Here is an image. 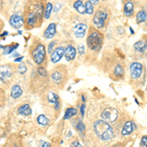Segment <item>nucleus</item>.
Here are the masks:
<instances>
[{"instance_id": "1", "label": "nucleus", "mask_w": 147, "mask_h": 147, "mask_svg": "<svg viewBox=\"0 0 147 147\" xmlns=\"http://www.w3.org/2000/svg\"><path fill=\"white\" fill-rule=\"evenodd\" d=\"M94 131H95L96 136L102 140H110L114 136L113 129L108 123L104 122L102 120H99L95 122L93 125Z\"/></svg>"}, {"instance_id": "2", "label": "nucleus", "mask_w": 147, "mask_h": 147, "mask_svg": "<svg viewBox=\"0 0 147 147\" xmlns=\"http://www.w3.org/2000/svg\"><path fill=\"white\" fill-rule=\"evenodd\" d=\"M102 37L98 32H91L87 37V45L91 50H97L101 47Z\"/></svg>"}, {"instance_id": "3", "label": "nucleus", "mask_w": 147, "mask_h": 147, "mask_svg": "<svg viewBox=\"0 0 147 147\" xmlns=\"http://www.w3.org/2000/svg\"><path fill=\"white\" fill-rule=\"evenodd\" d=\"M45 55H46V51L43 44H38L34 49V51H32V59L39 66L43 63L44 59H45Z\"/></svg>"}, {"instance_id": "4", "label": "nucleus", "mask_w": 147, "mask_h": 147, "mask_svg": "<svg viewBox=\"0 0 147 147\" xmlns=\"http://www.w3.org/2000/svg\"><path fill=\"white\" fill-rule=\"evenodd\" d=\"M102 121L106 123H112L115 122L118 118V111L115 108H106L101 114Z\"/></svg>"}, {"instance_id": "5", "label": "nucleus", "mask_w": 147, "mask_h": 147, "mask_svg": "<svg viewBox=\"0 0 147 147\" xmlns=\"http://www.w3.org/2000/svg\"><path fill=\"white\" fill-rule=\"evenodd\" d=\"M108 13L105 9L100 8L98 11L95 13V16L93 18V23L97 28H102L104 26V24L106 22V19H107Z\"/></svg>"}, {"instance_id": "6", "label": "nucleus", "mask_w": 147, "mask_h": 147, "mask_svg": "<svg viewBox=\"0 0 147 147\" xmlns=\"http://www.w3.org/2000/svg\"><path fill=\"white\" fill-rule=\"evenodd\" d=\"M129 71L132 79H138L142 74V65L138 62H134L130 65Z\"/></svg>"}, {"instance_id": "7", "label": "nucleus", "mask_w": 147, "mask_h": 147, "mask_svg": "<svg viewBox=\"0 0 147 147\" xmlns=\"http://www.w3.org/2000/svg\"><path fill=\"white\" fill-rule=\"evenodd\" d=\"M24 23H25V21H24V18L21 15H19V14H14V15L11 16V18H10V25L13 28H22L23 26H24Z\"/></svg>"}, {"instance_id": "8", "label": "nucleus", "mask_w": 147, "mask_h": 147, "mask_svg": "<svg viewBox=\"0 0 147 147\" xmlns=\"http://www.w3.org/2000/svg\"><path fill=\"white\" fill-rule=\"evenodd\" d=\"M64 54H65V49H64V47H62V46L57 47V48L52 52V54H51V61L54 64L58 63L59 61L62 59Z\"/></svg>"}, {"instance_id": "9", "label": "nucleus", "mask_w": 147, "mask_h": 147, "mask_svg": "<svg viewBox=\"0 0 147 147\" xmlns=\"http://www.w3.org/2000/svg\"><path fill=\"white\" fill-rule=\"evenodd\" d=\"M86 25L84 23H78L77 25L74 28V32H75V35L79 38H82L85 35V32H86Z\"/></svg>"}, {"instance_id": "10", "label": "nucleus", "mask_w": 147, "mask_h": 147, "mask_svg": "<svg viewBox=\"0 0 147 147\" xmlns=\"http://www.w3.org/2000/svg\"><path fill=\"white\" fill-rule=\"evenodd\" d=\"M12 69L10 66L8 65H4L0 67V78H1L3 80H9L12 77Z\"/></svg>"}, {"instance_id": "11", "label": "nucleus", "mask_w": 147, "mask_h": 147, "mask_svg": "<svg viewBox=\"0 0 147 147\" xmlns=\"http://www.w3.org/2000/svg\"><path fill=\"white\" fill-rule=\"evenodd\" d=\"M51 79L53 80L55 84H59L64 80V73L63 71H60V70H54L53 73L51 74Z\"/></svg>"}, {"instance_id": "12", "label": "nucleus", "mask_w": 147, "mask_h": 147, "mask_svg": "<svg viewBox=\"0 0 147 147\" xmlns=\"http://www.w3.org/2000/svg\"><path fill=\"white\" fill-rule=\"evenodd\" d=\"M56 34V24L54 23H51L50 25L47 27V28L44 32V36L46 38H52V37L55 35Z\"/></svg>"}, {"instance_id": "13", "label": "nucleus", "mask_w": 147, "mask_h": 147, "mask_svg": "<svg viewBox=\"0 0 147 147\" xmlns=\"http://www.w3.org/2000/svg\"><path fill=\"white\" fill-rule=\"evenodd\" d=\"M65 56L68 61H72L76 57V49L73 45H68L65 49Z\"/></svg>"}, {"instance_id": "14", "label": "nucleus", "mask_w": 147, "mask_h": 147, "mask_svg": "<svg viewBox=\"0 0 147 147\" xmlns=\"http://www.w3.org/2000/svg\"><path fill=\"white\" fill-rule=\"evenodd\" d=\"M134 124L132 122H127L124 125V127L122 129V134L123 136H129L132 132V130L134 129Z\"/></svg>"}, {"instance_id": "15", "label": "nucleus", "mask_w": 147, "mask_h": 147, "mask_svg": "<svg viewBox=\"0 0 147 147\" xmlns=\"http://www.w3.org/2000/svg\"><path fill=\"white\" fill-rule=\"evenodd\" d=\"M22 94H23L22 87H21L19 84L13 85V87H12V89H11V95H12V97H13V98H15V99H17V98H19V97L22 96Z\"/></svg>"}, {"instance_id": "16", "label": "nucleus", "mask_w": 147, "mask_h": 147, "mask_svg": "<svg viewBox=\"0 0 147 147\" xmlns=\"http://www.w3.org/2000/svg\"><path fill=\"white\" fill-rule=\"evenodd\" d=\"M47 99H48V101L50 103L55 104V110H58L59 106H60V104H59V96L56 93H54V92H50V93H48Z\"/></svg>"}, {"instance_id": "17", "label": "nucleus", "mask_w": 147, "mask_h": 147, "mask_svg": "<svg viewBox=\"0 0 147 147\" xmlns=\"http://www.w3.org/2000/svg\"><path fill=\"white\" fill-rule=\"evenodd\" d=\"M18 113L23 116H30L32 114V109H30L28 104H24L21 107H19Z\"/></svg>"}, {"instance_id": "18", "label": "nucleus", "mask_w": 147, "mask_h": 147, "mask_svg": "<svg viewBox=\"0 0 147 147\" xmlns=\"http://www.w3.org/2000/svg\"><path fill=\"white\" fill-rule=\"evenodd\" d=\"M37 17L35 16V14L34 12H30V13L28 14L27 16V24L28 26H30V27H32V26H34L35 24L37 23Z\"/></svg>"}, {"instance_id": "19", "label": "nucleus", "mask_w": 147, "mask_h": 147, "mask_svg": "<svg viewBox=\"0 0 147 147\" xmlns=\"http://www.w3.org/2000/svg\"><path fill=\"white\" fill-rule=\"evenodd\" d=\"M125 15L127 16V17H130V16L134 14V4H132V2H127V4L125 5Z\"/></svg>"}, {"instance_id": "20", "label": "nucleus", "mask_w": 147, "mask_h": 147, "mask_svg": "<svg viewBox=\"0 0 147 147\" xmlns=\"http://www.w3.org/2000/svg\"><path fill=\"white\" fill-rule=\"evenodd\" d=\"M74 7H75V9L79 12V13L80 14L85 13V6L84 5V3H82V1H76L75 3H74Z\"/></svg>"}, {"instance_id": "21", "label": "nucleus", "mask_w": 147, "mask_h": 147, "mask_svg": "<svg viewBox=\"0 0 147 147\" xmlns=\"http://www.w3.org/2000/svg\"><path fill=\"white\" fill-rule=\"evenodd\" d=\"M78 113V110L76 108H69L67 109L65 113V116H64V119L65 120H68V119H71L72 117H74L75 115H77Z\"/></svg>"}, {"instance_id": "22", "label": "nucleus", "mask_w": 147, "mask_h": 147, "mask_svg": "<svg viewBox=\"0 0 147 147\" xmlns=\"http://www.w3.org/2000/svg\"><path fill=\"white\" fill-rule=\"evenodd\" d=\"M145 43H144V41L143 40H139V41H137L134 43V48L136 49V51H138V52H142V51H144L145 50Z\"/></svg>"}, {"instance_id": "23", "label": "nucleus", "mask_w": 147, "mask_h": 147, "mask_svg": "<svg viewBox=\"0 0 147 147\" xmlns=\"http://www.w3.org/2000/svg\"><path fill=\"white\" fill-rule=\"evenodd\" d=\"M147 19V13L145 11H139L136 15V22L137 23H142L144 21H146Z\"/></svg>"}, {"instance_id": "24", "label": "nucleus", "mask_w": 147, "mask_h": 147, "mask_svg": "<svg viewBox=\"0 0 147 147\" xmlns=\"http://www.w3.org/2000/svg\"><path fill=\"white\" fill-rule=\"evenodd\" d=\"M52 11V4L51 3H47L45 6V9H44V18L45 19H49L50 18V14Z\"/></svg>"}, {"instance_id": "25", "label": "nucleus", "mask_w": 147, "mask_h": 147, "mask_svg": "<svg viewBox=\"0 0 147 147\" xmlns=\"http://www.w3.org/2000/svg\"><path fill=\"white\" fill-rule=\"evenodd\" d=\"M37 122H38V124L41 125H46L47 124H48L49 120H48V118H47L46 116L39 115L38 117H37Z\"/></svg>"}, {"instance_id": "26", "label": "nucleus", "mask_w": 147, "mask_h": 147, "mask_svg": "<svg viewBox=\"0 0 147 147\" xmlns=\"http://www.w3.org/2000/svg\"><path fill=\"white\" fill-rule=\"evenodd\" d=\"M85 12L89 15L93 13V5L91 4L90 1H86V3H85Z\"/></svg>"}, {"instance_id": "27", "label": "nucleus", "mask_w": 147, "mask_h": 147, "mask_svg": "<svg viewBox=\"0 0 147 147\" xmlns=\"http://www.w3.org/2000/svg\"><path fill=\"white\" fill-rule=\"evenodd\" d=\"M115 75L118 76V77H122V76L124 75V69L122 68V66H121V65L116 66V68H115Z\"/></svg>"}, {"instance_id": "28", "label": "nucleus", "mask_w": 147, "mask_h": 147, "mask_svg": "<svg viewBox=\"0 0 147 147\" xmlns=\"http://www.w3.org/2000/svg\"><path fill=\"white\" fill-rule=\"evenodd\" d=\"M18 46V44L17 45H12V46H7V47H5V50H4V54H10L12 51L13 50H15L16 49V47Z\"/></svg>"}, {"instance_id": "29", "label": "nucleus", "mask_w": 147, "mask_h": 147, "mask_svg": "<svg viewBox=\"0 0 147 147\" xmlns=\"http://www.w3.org/2000/svg\"><path fill=\"white\" fill-rule=\"evenodd\" d=\"M19 72H20V74H22V75L27 72V67H26L25 64H20V67H19Z\"/></svg>"}, {"instance_id": "30", "label": "nucleus", "mask_w": 147, "mask_h": 147, "mask_svg": "<svg viewBox=\"0 0 147 147\" xmlns=\"http://www.w3.org/2000/svg\"><path fill=\"white\" fill-rule=\"evenodd\" d=\"M37 72H38L39 75L43 76V77H45V76H47V73H46L45 69H43V68H38V70H37Z\"/></svg>"}, {"instance_id": "31", "label": "nucleus", "mask_w": 147, "mask_h": 147, "mask_svg": "<svg viewBox=\"0 0 147 147\" xmlns=\"http://www.w3.org/2000/svg\"><path fill=\"white\" fill-rule=\"evenodd\" d=\"M84 125L82 124V122H79V124H78V130H80V131H84Z\"/></svg>"}, {"instance_id": "32", "label": "nucleus", "mask_w": 147, "mask_h": 147, "mask_svg": "<svg viewBox=\"0 0 147 147\" xmlns=\"http://www.w3.org/2000/svg\"><path fill=\"white\" fill-rule=\"evenodd\" d=\"M141 144H142V146L147 147V136H143V137H142V139H141Z\"/></svg>"}, {"instance_id": "33", "label": "nucleus", "mask_w": 147, "mask_h": 147, "mask_svg": "<svg viewBox=\"0 0 147 147\" xmlns=\"http://www.w3.org/2000/svg\"><path fill=\"white\" fill-rule=\"evenodd\" d=\"M55 45V42L54 41H52L50 44H49V46H48V52L50 53V52H52V49H53V46Z\"/></svg>"}, {"instance_id": "34", "label": "nucleus", "mask_w": 147, "mask_h": 147, "mask_svg": "<svg viewBox=\"0 0 147 147\" xmlns=\"http://www.w3.org/2000/svg\"><path fill=\"white\" fill-rule=\"evenodd\" d=\"M84 108H85V105H84V104H82V108H80V113H82V116L84 115Z\"/></svg>"}, {"instance_id": "35", "label": "nucleus", "mask_w": 147, "mask_h": 147, "mask_svg": "<svg viewBox=\"0 0 147 147\" xmlns=\"http://www.w3.org/2000/svg\"><path fill=\"white\" fill-rule=\"evenodd\" d=\"M41 147H50V144H49L48 142H43V143L41 144Z\"/></svg>"}, {"instance_id": "36", "label": "nucleus", "mask_w": 147, "mask_h": 147, "mask_svg": "<svg viewBox=\"0 0 147 147\" xmlns=\"http://www.w3.org/2000/svg\"><path fill=\"white\" fill-rule=\"evenodd\" d=\"M79 48H80V53H84V45H80L79 46Z\"/></svg>"}, {"instance_id": "37", "label": "nucleus", "mask_w": 147, "mask_h": 147, "mask_svg": "<svg viewBox=\"0 0 147 147\" xmlns=\"http://www.w3.org/2000/svg\"><path fill=\"white\" fill-rule=\"evenodd\" d=\"M24 57H19V58H15V62H20V61L23 60Z\"/></svg>"}, {"instance_id": "38", "label": "nucleus", "mask_w": 147, "mask_h": 147, "mask_svg": "<svg viewBox=\"0 0 147 147\" xmlns=\"http://www.w3.org/2000/svg\"><path fill=\"white\" fill-rule=\"evenodd\" d=\"M74 146H75V147H82V145H80V144H78V142H74Z\"/></svg>"}, {"instance_id": "39", "label": "nucleus", "mask_w": 147, "mask_h": 147, "mask_svg": "<svg viewBox=\"0 0 147 147\" xmlns=\"http://www.w3.org/2000/svg\"><path fill=\"white\" fill-rule=\"evenodd\" d=\"M144 51H146V56H147V45L145 46V50H144Z\"/></svg>"}, {"instance_id": "40", "label": "nucleus", "mask_w": 147, "mask_h": 147, "mask_svg": "<svg viewBox=\"0 0 147 147\" xmlns=\"http://www.w3.org/2000/svg\"><path fill=\"white\" fill-rule=\"evenodd\" d=\"M0 7H1V3H0Z\"/></svg>"}]
</instances>
